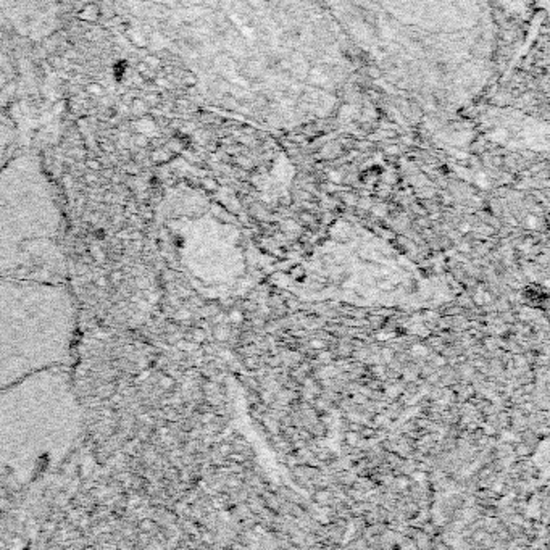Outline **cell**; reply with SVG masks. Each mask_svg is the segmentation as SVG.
<instances>
[{"label": "cell", "instance_id": "obj_1", "mask_svg": "<svg viewBox=\"0 0 550 550\" xmlns=\"http://www.w3.org/2000/svg\"><path fill=\"white\" fill-rule=\"evenodd\" d=\"M355 58L426 113L482 96L497 62L489 0H318Z\"/></svg>", "mask_w": 550, "mask_h": 550}, {"label": "cell", "instance_id": "obj_2", "mask_svg": "<svg viewBox=\"0 0 550 550\" xmlns=\"http://www.w3.org/2000/svg\"><path fill=\"white\" fill-rule=\"evenodd\" d=\"M82 416L66 366L0 389V473L25 482L52 470L77 444Z\"/></svg>", "mask_w": 550, "mask_h": 550}, {"label": "cell", "instance_id": "obj_3", "mask_svg": "<svg viewBox=\"0 0 550 550\" xmlns=\"http://www.w3.org/2000/svg\"><path fill=\"white\" fill-rule=\"evenodd\" d=\"M76 327L75 300L63 282L0 277V389L68 365Z\"/></svg>", "mask_w": 550, "mask_h": 550}, {"label": "cell", "instance_id": "obj_4", "mask_svg": "<svg viewBox=\"0 0 550 550\" xmlns=\"http://www.w3.org/2000/svg\"><path fill=\"white\" fill-rule=\"evenodd\" d=\"M62 218L41 187L0 186V277L53 279Z\"/></svg>", "mask_w": 550, "mask_h": 550}, {"label": "cell", "instance_id": "obj_5", "mask_svg": "<svg viewBox=\"0 0 550 550\" xmlns=\"http://www.w3.org/2000/svg\"><path fill=\"white\" fill-rule=\"evenodd\" d=\"M100 15H102V10H100L97 3H87L79 10L77 16H79L81 21H86V23H96L100 18Z\"/></svg>", "mask_w": 550, "mask_h": 550}, {"label": "cell", "instance_id": "obj_6", "mask_svg": "<svg viewBox=\"0 0 550 550\" xmlns=\"http://www.w3.org/2000/svg\"><path fill=\"white\" fill-rule=\"evenodd\" d=\"M129 112L132 116H144L147 112H150L149 105L144 102L142 97H134L129 105Z\"/></svg>", "mask_w": 550, "mask_h": 550}, {"label": "cell", "instance_id": "obj_7", "mask_svg": "<svg viewBox=\"0 0 550 550\" xmlns=\"http://www.w3.org/2000/svg\"><path fill=\"white\" fill-rule=\"evenodd\" d=\"M126 34L131 37L132 44H136L137 47H146L147 46V41H146V36L142 34V32H139L136 29H127Z\"/></svg>", "mask_w": 550, "mask_h": 550}, {"label": "cell", "instance_id": "obj_8", "mask_svg": "<svg viewBox=\"0 0 550 550\" xmlns=\"http://www.w3.org/2000/svg\"><path fill=\"white\" fill-rule=\"evenodd\" d=\"M84 91L89 94V96H92V97H102L103 94L107 92V91H105V87L100 84V82H89Z\"/></svg>", "mask_w": 550, "mask_h": 550}, {"label": "cell", "instance_id": "obj_9", "mask_svg": "<svg viewBox=\"0 0 550 550\" xmlns=\"http://www.w3.org/2000/svg\"><path fill=\"white\" fill-rule=\"evenodd\" d=\"M142 100L149 105V108H153V107H158L160 105V100H162V96H160L158 92H147L142 96Z\"/></svg>", "mask_w": 550, "mask_h": 550}, {"label": "cell", "instance_id": "obj_10", "mask_svg": "<svg viewBox=\"0 0 550 550\" xmlns=\"http://www.w3.org/2000/svg\"><path fill=\"white\" fill-rule=\"evenodd\" d=\"M144 63H146L147 66L150 70H160L162 68V60H160V57H157V55H152V53H149V55H144V60H142Z\"/></svg>", "mask_w": 550, "mask_h": 550}, {"label": "cell", "instance_id": "obj_11", "mask_svg": "<svg viewBox=\"0 0 550 550\" xmlns=\"http://www.w3.org/2000/svg\"><path fill=\"white\" fill-rule=\"evenodd\" d=\"M46 60L52 68H62L63 62H65V57H62V53H50V55H47Z\"/></svg>", "mask_w": 550, "mask_h": 550}, {"label": "cell", "instance_id": "obj_12", "mask_svg": "<svg viewBox=\"0 0 550 550\" xmlns=\"http://www.w3.org/2000/svg\"><path fill=\"white\" fill-rule=\"evenodd\" d=\"M99 147L105 153H115V150H116V146L110 139H99Z\"/></svg>", "mask_w": 550, "mask_h": 550}, {"label": "cell", "instance_id": "obj_13", "mask_svg": "<svg viewBox=\"0 0 550 550\" xmlns=\"http://www.w3.org/2000/svg\"><path fill=\"white\" fill-rule=\"evenodd\" d=\"M149 141H150V139L146 134H136V136H132V142H134V146L141 147V149L149 147Z\"/></svg>", "mask_w": 550, "mask_h": 550}, {"label": "cell", "instance_id": "obj_14", "mask_svg": "<svg viewBox=\"0 0 550 550\" xmlns=\"http://www.w3.org/2000/svg\"><path fill=\"white\" fill-rule=\"evenodd\" d=\"M70 155L75 158H84L87 155V149L84 146H76V147H73L70 150Z\"/></svg>", "mask_w": 550, "mask_h": 550}, {"label": "cell", "instance_id": "obj_15", "mask_svg": "<svg viewBox=\"0 0 550 550\" xmlns=\"http://www.w3.org/2000/svg\"><path fill=\"white\" fill-rule=\"evenodd\" d=\"M65 110H68V102H66V100H58V102L53 103V108H52L53 115H62Z\"/></svg>", "mask_w": 550, "mask_h": 550}, {"label": "cell", "instance_id": "obj_16", "mask_svg": "<svg viewBox=\"0 0 550 550\" xmlns=\"http://www.w3.org/2000/svg\"><path fill=\"white\" fill-rule=\"evenodd\" d=\"M86 166H87L89 170H92V171H99L100 168H102V163H100L96 157H91V158L86 160Z\"/></svg>", "mask_w": 550, "mask_h": 550}, {"label": "cell", "instance_id": "obj_17", "mask_svg": "<svg viewBox=\"0 0 550 550\" xmlns=\"http://www.w3.org/2000/svg\"><path fill=\"white\" fill-rule=\"evenodd\" d=\"M331 496L327 492H318L316 494V500H318V502H326L327 499H329Z\"/></svg>", "mask_w": 550, "mask_h": 550}, {"label": "cell", "instance_id": "obj_18", "mask_svg": "<svg viewBox=\"0 0 550 550\" xmlns=\"http://www.w3.org/2000/svg\"><path fill=\"white\" fill-rule=\"evenodd\" d=\"M357 439L358 437H357V434H355V432H349V434H347V441L352 444V446H353V444H357Z\"/></svg>", "mask_w": 550, "mask_h": 550}, {"label": "cell", "instance_id": "obj_19", "mask_svg": "<svg viewBox=\"0 0 550 550\" xmlns=\"http://www.w3.org/2000/svg\"><path fill=\"white\" fill-rule=\"evenodd\" d=\"M426 352H427V350H426L425 347H421V346H415V347H413V353H421V355H426Z\"/></svg>", "mask_w": 550, "mask_h": 550}, {"label": "cell", "instance_id": "obj_20", "mask_svg": "<svg viewBox=\"0 0 550 550\" xmlns=\"http://www.w3.org/2000/svg\"><path fill=\"white\" fill-rule=\"evenodd\" d=\"M312 347L313 349H323L325 344H323V341H316V339H315V341H312Z\"/></svg>", "mask_w": 550, "mask_h": 550}, {"label": "cell", "instance_id": "obj_21", "mask_svg": "<svg viewBox=\"0 0 550 550\" xmlns=\"http://www.w3.org/2000/svg\"><path fill=\"white\" fill-rule=\"evenodd\" d=\"M126 171H127V173H132V175H136V173H137V168H136V165H126Z\"/></svg>", "mask_w": 550, "mask_h": 550}, {"label": "cell", "instance_id": "obj_22", "mask_svg": "<svg viewBox=\"0 0 550 550\" xmlns=\"http://www.w3.org/2000/svg\"><path fill=\"white\" fill-rule=\"evenodd\" d=\"M231 316H232V321H236V323H239V321H242V315L239 313V312H234Z\"/></svg>", "mask_w": 550, "mask_h": 550}, {"label": "cell", "instance_id": "obj_23", "mask_svg": "<svg viewBox=\"0 0 550 550\" xmlns=\"http://www.w3.org/2000/svg\"><path fill=\"white\" fill-rule=\"evenodd\" d=\"M176 103H177V105H181V107H187V105H189V102H187L186 99H177V100H176Z\"/></svg>", "mask_w": 550, "mask_h": 550}, {"label": "cell", "instance_id": "obj_24", "mask_svg": "<svg viewBox=\"0 0 550 550\" xmlns=\"http://www.w3.org/2000/svg\"><path fill=\"white\" fill-rule=\"evenodd\" d=\"M518 453H520V455L527 453V447H526V446H520V447H518Z\"/></svg>", "mask_w": 550, "mask_h": 550}, {"label": "cell", "instance_id": "obj_25", "mask_svg": "<svg viewBox=\"0 0 550 550\" xmlns=\"http://www.w3.org/2000/svg\"><path fill=\"white\" fill-rule=\"evenodd\" d=\"M494 491H496V492H497V491H499V492L502 491V482H496V484H494Z\"/></svg>", "mask_w": 550, "mask_h": 550}, {"label": "cell", "instance_id": "obj_26", "mask_svg": "<svg viewBox=\"0 0 550 550\" xmlns=\"http://www.w3.org/2000/svg\"><path fill=\"white\" fill-rule=\"evenodd\" d=\"M94 179H96V177H94L92 175H87V176H86V181H87V182H91V181H94Z\"/></svg>", "mask_w": 550, "mask_h": 550}]
</instances>
